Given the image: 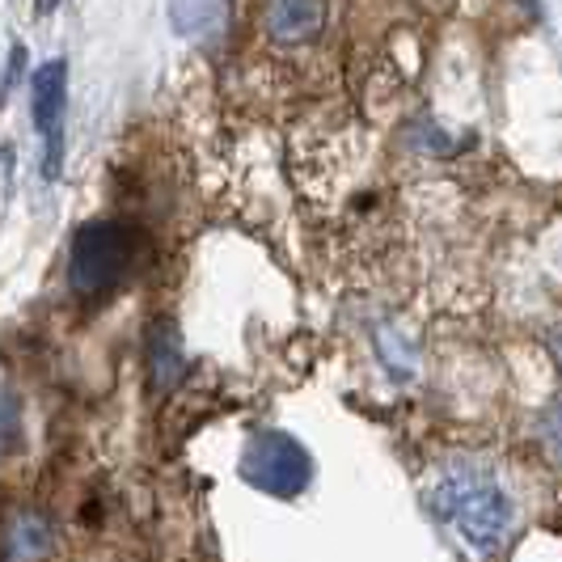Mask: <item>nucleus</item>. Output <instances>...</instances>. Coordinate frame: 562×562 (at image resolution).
Returning a JSON list of instances; mask_svg holds the SVG:
<instances>
[{
    "label": "nucleus",
    "mask_w": 562,
    "mask_h": 562,
    "mask_svg": "<svg viewBox=\"0 0 562 562\" xmlns=\"http://www.w3.org/2000/svg\"><path fill=\"white\" fill-rule=\"evenodd\" d=\"M431 507L474 550H495L512 525L507 495L486 474H474V470H457L449 479H440V486L431 491Z\"/></svg>",
    "instance_id": "obj_1"
},
{
    "label": "nucleus",
    "mask_w": 562,
    "mask_h": 562,
    "mask_svg": "<svg viewBox=\"0 0 562 562\" xmlns=\"http://www.w3.org/2000/svg\"><path fill=\"white\" fill-rule=\"evenodd\" d=\"M132 267V237L123 225L111 221H93L72 237V254H68V283L81 296H102L114 283L127 276Z\"/></svg>",
    "instance_id": "obj_2"
},
{
    "label": "nucleus",
    "mask_w": 562,
    "mask_h": 562,
    "mask_svg": "<svg viewBox=\"0 0 562 562\" xmlns=\"http://www.w3.org/2000/svg\"><path fill=\"white\" fill-rule=\"evenodd\" d=\"M246 479L271 495H296L310 482V452L283 431H262L246 449Z\"/></svg>",
    "instance_id": "obj_3"
},
{
    "label": "nucleus",
    "mask_w": 562,
    "mask_h": 562,
    "mask_svg": "<svg viewBox=\"0 0 562 562\" xmlns=\"http://www.w3.org/2000/svg\"><path fill=\"white\" fill-rule=\"evenodd\" d=\"M64 98H68V64L64 59H47L43 68H34L30 77V114H34V127L47 136V173H59V119H64Z\"/></svg>",
    "instance_id": "obj_4"
},
{
    "label": "nucleus",
    "mask_w": 562,
    "mask_h": 562,
    "mask_svg": "<svg viewBox=\"0 0 562 562\" xmlns=\"http://www.w3.org/2000/svg\"><path fill=\"white\" fill-rule=\"evenodd\" d=\"M326 26V0H271V13H267V30L276 43H310Z\"/></svg>",
    "instance_id": "obj_5"
},
{
    "label": "nucleus",
    "mask_w": 562,
    "mask_h": 562,
    "mask_svg": "<svg viewBox=\"0 0 562 562\" xmlns=\"http://www.w3.org/2000/svg\"><path fill=\"white\" fill-rule=\"evenodd\" d=\"M52 554V520L43 512H18L9 529V562H38Z\"/></svg>",
    "instance_id": "obj_6"
},
{
    "label": "nucleus",
    "mask_w": 562,
    "mask_h": 562,
    "mask_svg": "<svg viewBox=\"0 0 562 562\" xmlns=\"http://www.w3.org/2000/svg\"><path fill=\"white\" fill-rule=\"evenodd\" d=\"M4 445H9V449L18 445V394H13V390L4 394Z\"/></svg>",
    "instance_id": "obj_7"
},
{
    "label": "nucleus",
    "mask_w": 562,
    "mask_h": 562,
    "mask_svg": "<svg viewBox=\"0 0 562 562\" xmlns=\"http://www.w3.org/2000/svg\"><path fill=\"white\" fill-rule=\"evenodd\" d=\"M22 68H26V47H22V43H13V52H9V72H4V89H18Z\"/></svg>",
    "instance_id": "obj_8"
},
{
    "label": "nucleus",
    "mask_w": 562,
    "mask_h": 562,
    "mask_svg": "<svg viewBox=\"0 0 562 562\" xmlns=\"http://www.w3.org/2000/svg\"><path fill=\"white\" fill-rule=\"evenodd\" d=\"M546 440H550V449H554V457L562 461V402L550 411V419H546Z\"/></svg>",
    "instance_id": "obj_9"
},
{
    "label": "nucleus",
    "mask_w": 562,
    "mask_h": 562,
    "mask_svg": "<svg viewBox=\"0 0 562 562\" xmlns=\"http://www.w3.org/2000/svg\"><path fill=\"white\" fill-rule=\"evenodd\" d=\"M550 351H554V360H559V368H562V322L550 330Z\"/></svg>",
    "instance_id": "obj_10"
},
{
    "label": "nucleus",
    "mask_w": 562,
    "mask_h": 562,
    "mask_svg": "<svg viewBox=\"0 0 562 562\" xmlns=\"http://www.w3.org/2000/svg\"><path fill=\"white\" fill-rule=\"evenodd\" d=\"M59 4H64V0H34V13H38V18H47V13H56Z\"/></svg>",
    "instance_id": "obj_11"
}]
</instances>
